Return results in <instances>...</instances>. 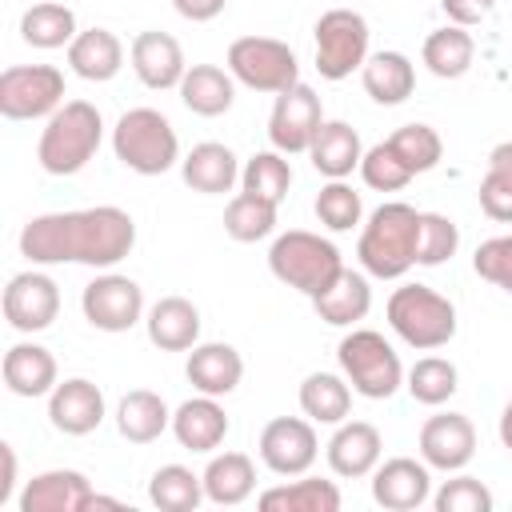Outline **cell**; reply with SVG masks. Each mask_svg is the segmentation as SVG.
Here are the masks:
<instances>
[{"label":"cell","mask_w":512,"mask_h":512,"mask_svg":"<svg viewBox=\"0 0 512 512\" xmlns=\"http://www.w3.org/2000/svg\"><path fill=\"white\" fill-rule=\"evenodd\" d=\"M136 244V220L116 208H76V212H44L32 216L20 232V252L32 264H88L112 268Z\"/></svg>","instance_id":"cell-1"},{"label":"cell","mask_w":512,"mask_h":512,"mask_svg":"<svg viewBox=\"0 0 512 512\" xmlns=\"http://www.w3.org/2000/svg\"><path fill=\"white\" fill-rule=\"evenodd\" d=\"M420 216L412 204L404 200H388L380 204L356 244V256L364 264L368 276L376 280H400L412 264H416V244H420Z\"/></svg>","instance_id":"cell-2"},{"label":"cell","mask_w":512,"mask_h":512,"mask_svg":"<svg viewBox=\"0 0 512 512\" xmlns=\"http://www.w3.org/2000/svg\"><path fill=\"white\" fill-rule=\"evenodd\" d=\"M100 140H104L100 108L88 100H64L40 132L36 160L48 176H76L96 156Z\"/></svg>","instance_id":"cell-3"},{"label":"cell","mask_w":512,"mask_h":512,"mask_svg":"<svg viewBox=\"0 0 512 512\" xmlns=\"http://www.w3.org/2000/svg\"><path fill=\"white\" fill-rule=\"evenodd\" d=\"M268 268L280 284H288V288H296L312 300L344 272V260H340V248L332 240H324L316 232H304V228H292V232L272 240Z\"/></svg>","instance_id":"cell-4"},{"label":"cell","mask_w":512,"mask_h":512,"mask_svg":"<svg viewBox=\"0 0 512 512\" xmlns=\"http://www.w3.org/2000/svg\"><path fill=\"white\" fill-rule=\"evenodd\" d=\"M112 152L136 176H164L180 160V140L164 112L128 108L112 128Z\"/></svg>","instance_id":"cell-5"},{"label":"cell","mask_w":512,"mask_h":512,"mask_svg":"<svg viewBox=\"0 0 512 512\" xmlns=\"http://www.w3.org/2000/svg\"><path fill=\"white\" fill-rule=\"evenodd\" d=\"M388 324L408 348L432 352L456 336V308L428 284H400L388 296Z\"/></svg>","instance_id":"cell-6"},{"label":"cell","mask_w":512,"mask_h":512,"mask_svg":"<svg viewBox=\"0 0 512 512\" xmlns=\"http://www.w3.org/2000/svg\"><path fill=\"white\" fill-rule=\"evenodd\" d=\"M336 360H340L352 392H360L364 400H388L404 384V368H400L396 348L372 328H352L340 340Z\"/></svg>","instance_id":"cell-7"},{"label":"cell","mask_w":512,"mask_h":512,"mask_svg":"<svg viewBox=\"0 0 512 512\" xmlns=\"http://www.w3.org/2000/svg\"><path fill=\"white\" fill-rule=\"evenodd\" d=\"M228 72L252 92H288L300 84V60L284 40L272 36H240L228 44Z\"/></svg>","instance_id":"cell-8"},{"label":"cell","mask_w":512,"mask_h":512,"mask_svg":"<svg viewBox=\"0 0 512 512\" xmlns=\"http://www.w3.org/2000/svg\"><path fill=\"white\" fill-rule=\"evenodd\" d=\"M368 60V20L352 8H328L316 20V72L344 80Z\"/></svg>","instance_id":"cell-9"},{"label":"cell","mask_w":512,"mask_h":512,"mask_svg":"<svg viewBox=\"0 0 512 512\" xmlns=\"http://www.w3.org/2000/svg\"><path fill=\"white\" fill-rule=\"evenodd\" d=\"M64 104V72L52 64H16L0 72V112L8 120H40Z\"/></svg>","instance_id":"cell-10"},{"label":"cell","mask_w":512,"mask_h":512,"mask_svg":"<svg viewBox=\"0 0 512 512\" xmlns=\"http://www.w3.org/2000/svg\"><path fill=\"white\" fill-rule=\"evenodd\" d=\"M80 308H84V320L100 332H128L140 316H144V292L132 276H120V272H104L96 276L84 296H80Z\"/></svg>","instance_id":"cell-11"},{"label":"cell","mask_w":512,"mask_h":512,"mask_svg":"<svg viewBox=\"0 0 512 512\" xmlns=\"http://www.w3.org/2000/svg\"><path fill=\"white\" fill-rule=\"evenodd\" d=\"M324 124V112H320V96L308 88V84H292L288 92L276 96L272 104V116H268V140L276 152L284 156H296V152H308L316 128Z\"/></svg>","instance_id":"cell-12"},{"label":"cell","mask_w":512,"mask_h":512,"mask_svg":"<svg viewBox=\"0 0 512 512\" xmlns=\"http://www.w3.org/2000/svg\"><path fill=\"white\" fill-rule=\"evenodd\" d=\"M316 452H320V440H316L312 420L276 416L260 432V460L276 476H304L316 464Z\"/></svg>","instance_id":"cell-13"},{"label":"cell","mask_w":512,"mask_h":512,"mask_svg":"<svg viewBox=\"0 0 512 512\" xmlns=\"http://www.w3.org/2000/svg\"><path fill=\"white\" fill-rule=\"evenodd\" d=\"M60 312V288L48 272H16L4 288V320L16 332H44Z\"/></svg>","instance_id":"cell-14"},{"label":"cell","mask_w":512,"mask_h":512,"mask_svg":"<svg viewBox=\"0 0 512 512\" xmlns=\"http://www.w3.org/2000/svg\"><path fill=\"white\" fill-rule=\"evenodd\" d=\"M476 452V428L464 412L428 416L420 428V460L440 472H460Z\"/></svg>","instance_id":"cell-15"},{"label":"cell","mask_w":512,"mask_h":512,"mask_svg":"<svg viewBox=\"0 0 512 512\" xmlns=\"http://www.w3.org/2000/svg\"><path fill=\"white\" fill-rule=\"evenodd\" d=\"M432 496V476L424 460L392 456L372 468V500L388 512H412Z\"/></svg>","instance_id":"cell-16"},{"label":"cell","mask_w":512,"mask_h":512,"mask_svg":"<svg viewBox=\"0 0 512 512\" xmlns=\"http://www.w3.org/2000/svg\"><path fill=\"white\" fill-rule=\"evenodd\" d=\"M48 420L64 436H88L104 420V392L92 380L72 376L48 392Z\"/></svg>","instance_id":"cell-17"},{"label":"cell","mask_w":512,"mask_h":512,"mask_svg":"<svg viewBox=\"0 0 512 512\" xmlns=\"http://www.w3.org/2000/svg\"><path fill=\"white\" fill-rule=\"evenodd\" d=\"M92 484L84 472L76 468H52V472H40L24 484L20 492V512H88L92 504Z\"/></svg>","instance_id":"cell-18"},{"label":"cell","mask_w":512,"mask_h":512,"mask_svg":"<svg viewBox=\"0 0 512 512\" xmlns=\"http://www.w3.org/2000/svg\"><path fill=\"white\" fill-rule=\"evenodd\" d=\"M128 60H132V72L140 76V84H144V88H156V92L180 88V80H184V72H188L180 40L168 36V32H156V28H152V32H140V36L132 40Z\"/></svg>","instance_id":"cell-19"},{"label":"cell","mask_w":512,"mask_h":512,"mask_svg":"<svg viewBox=\"0 0 512 512\" xmlns=\"http://www.w3.org/2000/svg\"><path fill=\"white\" fill-rule=\"evenodd\" d=\"M380 448H384V440L368 420H348V424L340 420V428L332 432L324 452H328V468L336 476L356 480V476H368L380 464Z\"/></svg>","instance_id":"cell-20"},{"label":"cell","mask_w":512,"mask_h":512,"mask_svg":"<svg viewBox=\"0 0 512 512\" xmlns=\"http://www.w3.org/2000/svg\"><path fill=\"white\" fill-rule=\"evenodd\" d=\"M180 176L192 192H204V196H224L232 192V184L240 180V164H236V152L228 144H216V140H204L196 144L184 160H180Z\"/></svg>","instance_id":"cell-21"},{"label":"cell","mask_w":512,"mask_h":512,"mask_svg":"<svg viewBox=\"0 0 512 512\" xmlns=\"http://www.w3.org/2000/svg\"><path fill=\"white\" fill-rule=\"evenodd\" d=\"M148 340L160 352H188L200 340V308L184 296H164L148 308Z\"/></svg>","instance_id":"cell-22"},{"label":"cell","mask_w":512,"mask_h":512,"mask_svg":"<svg viewBox=\"0 0 512 512\" xmlns=\"http://www.w3.org/2000/svg\"><path fill=\"white\" fill-rule=\"evenodd\" d=\"M172 436L180 440V448L188 452H212L224 444L228 436V416L224 408L216 404V396H196V400H184L176 412H172Z\"/></svg>","instance_id":"cell-23"},{"label":"cell","mask_w":512,"mask_h":512,"mask_svg":"<svg viewBox=\"0 0 512 512\" xmlns=\"http://www.w3.org/2000/svg\"><path fill=\"white\" fill-rule=\"evenodd\" d=\"M4 384L12 396L36 400L56 388V356L44 344H12L4 352Z\"/></svg>","instance_id":"cell-24"},{"label":"cell","mask_w":512,"mask_h":512,"mask_svg":"<svg viewBox=\"0 0 512 512\" xmlns=\"http://www.w3.org/2000/svg\"><path fill=\"white\" fill-rule=\"evenodd\" d=\"M184 372H188V384L196 392L228 396V392H236V384L244 376V360H240V352L232 344H196L188 352Z\"/></svg>","instance_id":"cell-25"},{"label":"cell","mask_w":512,"mask_h":512,"mask_svg":"<svg viewBox=\"0 0 512 512\" xmlns=\"http://www.w3.org/2000/svg\"><path fill=\"white\" fill-rule=\"evenodd\" d=\"M308 156H312V168L328 180H344L352 168H360L364 160V148H360V136L352 124L344 120H324L308 144Z\"/></svg>","instance_id":"cell-26"},{"label":"cell","mask_w":512,"mask_h":512,"mask_svg":"<svg viewBox=\"0 0 512 512\" xmlns=\"http://www.w3.org/2000/svg\"><path fill=\"white\" fill-rule=\"evenodd\" d=\"M68 68L80 80L104 84L124 68V44L116 40V32L108 28H84L72 44H68Z\"/></svg>","instance_id":"cell-27"},{"label":"cell","mask_w":512,"mask_h":512,"mask_svg":"<svg viewBox=\"0 0 512 512\" xmlns=\"http://www.w3.org/2000/svg\"><path fill=\"white\" fill-rule=\"evenodd\" d=\"M180 100L196 116H224L236 100V76L220 64H192L180 80Z\"/></svg>","instance_id":"cell-28"},{"label":"cell","mask_w":512,"mask_h":512,"mask_svg":"<svg viewBox=\"0 0 512 512\" xmlns=\"http://www.w3.org/2000/svg\"><path fill=\"white\" fill-rule=\"evenodd\" d=\"M312 308H316V316H320L324 324L348 328V324H356V320L368 316V308H372V288H368V280H364L360 272L344 268L320 296H312Z\"/></svg>","instance_id":"cell-29"},{"label":"cell","mask_w":512,"mask_h":512,"mask_svg":"<svg viewBox=\"0 0 512 512\" xmlns=\"http://www.w3.org/2000/svg\"><path fill=\"white\" fill-rule=\"evenodd\" d=\"M360 72H364V92L384 108L404 104L416 88V68L404 52H376V56L364 60Z\"/></svg>","instance_id":"cell-30"},{"label":"cell","mask_w":512,"mask_h":512,"mask_svg":"<svg viewBox=\"0 0 512 512\" xmlns=\"http://www.w3.org/2000/svg\"><path fill=\"white\" fill-rule=\"evenodd\" d=\"M116 428L128 444H152L164 428H172V412L168 404L148 392V388H132L120 404H116Z\"/></svg>","instance_id":"cell-31"},{"label":"cell","mask_w":512,"mask_h":512,"mask_svg":"<svg viewBox=\"0 0 512 512\" xmlns=\"http://www.w3.org/2000/svg\"><path fill=\"white\" fill-rule=\"evenodd\" d=\"M256 488V468L244 452H220L204 468V496L212 504H244Z\"/></svg>","instance_id":"cell-32"},{"label":"cell","mask_w":512,"mask_h":512,"mask_svg":"<svg viewBox=\"0 0 512 512\" xmlns=\"http://www.w3.org/2000/svg\"><path fill=\"white\" fill-rule=\"evenodd\" d=\"M260 508L264 512H340V488L332 480L304 476V480L260 492Z\"/></svg>","instance_id":"cell-33"},{"label":"cell","mask_w":512,"mask_h":512,"mask_svg":"<svg viewBox=\"0 0 512 512\" xmlns=\"http://www.w3.org/2000/svg\"><path fill=\"white\" fill-rule=\"evenodd\" d=\"M20 36H24V44H32V48H64V44H72L76 36H80V28H76V12L68 8V4H56V0H40V4H32L24 16H20Z\"/></svg>","instance_id":"cell-34"},{"label":"cell","mask_w":512,"mask_h":512,"mask_svg":"<svg viewBox=\"0 0 512 512\" xmlns=\"http://www.w3.org/2000/svg\"><path fill=\"white\" fill-rule=\"evenodd\" d=\"M420 56H424V64H428V72H432V76H440V80H460V76L472 68L476 44H472L468 28L448 24V28L428 32V40H424V52H420Z\"/></svg>","instance_id":"cell-35"},{"label":"cell","mask_w":512,"mask_h":512,"mask_svg":"<svg viewBox=\"0 0 512 512\" xmlns=\"http://www.w3.org/2000/svg\"><path fill=\"white\" fill-rule=\"evenodd\" d=\"M300 408L312 424H340L352 408V388L336 372H312L300 384Z\"/></svg>","instance_id":"cell-36"},{"label":"cell","mask_w":512,"mask_h":512,"mask_svg":"<svg viewBox=\"0 0 512 512\" xmlns=\"http://www.w3.org/2000/svg\"><path fill=\"white\" fill-rule=\"evenodd\" d=\"M148 500L160 512H192L204 500V476H196L184 464H164L148 480Z\"/></svg>","instance_id":"cell-37"},{"label":"cell","mask_w":512,"mask_h":512,"mask_svg":"<svg viewBox=\"0 0 512 512\" xmlns=\"http://www.w3.org/2000/svg\"><path fill=\"white\" fill-rule=\"evenodd\" d=\"M276 228V204L264 200V196H252V192H236L224 208V232L236 240V244H256L264 236H272Z\"/></svg>","instance_id":"cell-38"},{"label":"cell","mask_w":512,"mask_h":512,"mask_svg":"<svg viewBox=\"0 0 512 512\" xmlns=\"http://www.w3.org/2000/svg\"><path fill=\"white\" fill-rule=\"evenodd\" d=\"M476 196H480L484 216L512 224V140H504L488 152V172H484Z\"/></svg>","instance_id":"cell-39"},{"label":"cell","mask_w":512,"mask_h":512,"mask_svg":"<svg viewBox=\"0 0 512 512\" xmlns=\"http://www.w3.org/2000/svg\"><path fill=\"white\" fill-rule=\"evenodd\" d=\"M240 184H244V192L280 204V200L288 196V188H292V164H288L284 152H276V148H272V152H256V156H248V164L240 168Z\"/></svg>","instance_id":"cell-40"},{"label":"cell","mask_w":512,"mask_h":512,"mask_svg":"<svg viewBox=\"0 0 512 512\" xmlns=\"http://www.w3.org/2000/svg\"><path fill=\"white\" fill-rule=\"evenodd\" d=\"M456 388H460V372H456V364L444 360V356H424V360H416L412 372H408V392H412L416 404L436 408V404H444Z\"/></svg>","instance_id":"cell-41"},{"label":"cell","mask_w":512,"mask_h":512,"mask_svg":"<svg viewBox=\"0 0 512 512\" xmlns=\"http://www.w3.org/2000/svg\"><path fill=\"white\" fill-rule=\"evenodd\" d=\"M388 144H392L396 156L412 168V176L432 172V168L440 164V156H444V140H440V132H436L432 124H400V128L388 136Z\"/></svg>","instance_id":"cell-42"},{"label":"cell","mask_w":512,"mask_h":512,"mask_svg":"<svg viewBox=\"0 0 512 512\" xmlns=\"http://www.w3.org/2000/svg\"><path fill=\"white\" fill-rule=\"evenodd\" d=\"M364 216V204H360V192L344 180H328L316 196V220L328 228V232H348L356 228Z\"/></svg>","instance_id":"cell-43"},{"label":"cell","mask_w":512,"mask_h":512,"mask_svg":"<svg viewBox=\"0 0 512 512\" xmlns=\"http://www.w3.org/2000/svg\"><path fill=\"white\" fill-rule=\"evenodd\" d=\"M460 248V228L440 216V212H424L420 216V244H416V264L424 268H436L444 260H452Z\"/></svg>","instance_id":"cell-44"},{"label":"cell","mask_w":512,"mask_h":512,"mask_svg":"<svg viewBox=\"0 0 512 512\" xmlns=\"http://www.w3.org/2000/svg\"><path fill=\"white\" fill-rule=\"evenodd\" d=\"M360 176H364V184L376 188V192H400V188L412 180V168H408V164L396 156V148L384 140V144H372V148L364 152Z\"/></svg>","instance_id":"cell-45"},{"label":"cell","mask_w":512,"mask_h":512,"mask_svg":"<svg viewBox=\"0 0 512 512\" xmlns=\"http://www.w3.org/2000/svg\"><path fill=\"white\" fill-rule=\"evenodd\" d=\"M436 512H492V492L484 480L476 476H452L440 484V492L432 496Z\"/></svg>","instance_id":"cell-46"},{"label":"cell","mask_w":512,"mask_h":512,"mask_svg":"<svg viewBox=\"0 0 512 512\" xmlns=\"http://www.w3.org/2000/svg\"><path fill=\"white\" fill-rule=\"evenodd\" d=\"M472 268H476L480 280H488V284L512 292V232L484 240V244L476 248V256H472Z\"/></svg>","instance_id":"cell-47"},{"label":"cell","mask_w":512,"mask_h":512,"mask_svg":"<svg viewBox=\"0 0 512 512\" xmlns=\"http://www.w3.org/2000/svg\"><path fill=\"white\" fill-rule=\"evenodd\" d=\"M440 8H444V16H448L452 24L472 28V24H480V20L492 12V0H440Z\"/></svg>","instance_id":"cell-48"},{"label":"cell","mask_w":512,"mask_h":512,"mask_svg":"<svg viewBox=\"0 0 512 512\" xmlns=\"http://www.w3.org/2000/svg\"><path fill=\"white\" fill-rule=\"evenodd\" d=\"M172 4H176V12H180L184 20H192V24H204V20L220 16L228 0H172Z\"/></svg>","instance_id":"cell-49"},{"label":"cell","mask_w":512,"mask_h":512,"mask_svg":"<svg viewBox=\"0 0 512 512\" xmlns=\"http://www.w3.org/2000/svg\"><path fill=\"white\" fill-rule=\"evenodd\" d=\"M0 456H4V480H0V504L12 500V484H16V452L12 444H0Z\"/></svg>","instance_id":"cell-50"},{"label":"cell","mask_w":512,"mask_h":512,"mask_svg":"<svg viewBox=\"0 0 512 512\" xmlns=\"http://www.w3.org/2000/svg\"><path fill=\"white\" fill-rule=\"evenodd\" d=\"M500 444L512 452V400H508L504 412H500Z\"/></svg>","instance_id":"cell-51"}]
</instances>
